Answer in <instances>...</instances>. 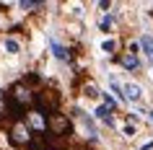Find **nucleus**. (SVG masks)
<instances>
[{
    "mask_svg": "<svg viewBox=\"0 0 153 150\" xmlns=\"http://www.w3.org/2000/svg\"><path fill=\"white\" fill-rule=\"evenodd\" d=\"M114 47H117V44H114V41L112 39H109V41H104V52H112V49Z\"/></svg>",
    "mask_w": 153,
    "mask_h": 150,
    "instance_id": "ddd939ff",
    "label": "nucleus"
},
{
    "mask_svg": "<svg viewBox=\"0 0 153 150\" xmlns=\"http://www.w3.org/2000/svg\"><path fill=\"white\" fill-rule=\"evenodd\" d=\"M47 132L52 134V137H68V134L73 132V124L70 119L65 117V114H49L47 117Z\"/></svg>",
    "mask_w": 153,
    "mask_h": 150,
    "instance_id": "7ed1b4c3",
    "label": "nucleus"
},
{
    "mask_svg": "<svg viewBox=\"0 0 153 150\" xmlns=\"http://www.w3.org/2000/svg\"><path fill=\"white\" fill-rule=\"evenodd\" d=\"M75 114H78V119H81L83 124L88 127V132H91V134H96V127H94V122L88 119V114H86V111H75Z\"/></svg>",
    "mask_w": 153,
    "mask_h": 150,
    "instance_id": "9d476101",
    "label": "nucleus"
},
{
    "mask_svg": "<svg viewBox=\"0 0 153 150\" xmlns=\"http://www.w3.org/2000/svg\"><path fill=\"white\" fill-rule=\"evenodd\" d=\"M125 134H127V137H132V134H135V127H132V124H125Z\"/></svg>",
    "mask_w": 153,
    "mask_h": 150,
    "instance_id": "4468645a",
    "label": "nucleus"
},
{
    "mask_svg": "<svg viewBox=\"0 0 153 150\" xmlns=\"http://www.w3.org/2000/svg\"><path fill=\"white\" fill-rule=\"evenodd\" d=\"M145 114H151V119H153V111H145Z\"/></svg>",
    "mask_w": 153,
    "mask_h": 150,
    "instance_id": "2eb2a0df",
    "label": "nucleus"
},
{
    "mask_svg": "<svg viewBox=\"0 0 153 150\" xmlns=\"http://www.w3.org/2000/svg\"><path fill=\"white\" fill-rule=\"evenodd\" d=\"M99 29H101V31H109V29H112V18L104 16L101 21H99Z\"/></svg>",
    "mask_w": 153,
    "mask_h": 150,
    "instance_id": "f8f14e48",
    "label": "nucleus"
},
{
    "mask_svg": "<svg viewBox=\"0 0 153 150\" xmlns=\"http://www.w3.org/2000/svg\"><path fill=\"white\" fill-rule=\"evenodd\" d=\"M34 103H36L42 111H47V117H49V114H55V111L60 109V93H57L55 88H44L39 93H34Z\"/></svg>",
    "mask_w": 153,
    "mask_h": 150,
    "instance_id": "f03ea898",
    "label": "nucleus"
},
{
    "mask_svg": "<svg viewBox=\"0 0 153 150\" xmlns=\"http://www.w3.org/2000/svg\"><path fill=\"white\" fill-rule=\"evenodd\" d=\"M122 91H125V98H130V101H140V98H143V91H140V86H135V83H125Z\"/></svg>",
    "mask_w": 153,
    "mask_h": 150,
    "instance_id": "39448f33",
    "label": "nucleus"
},
{
    "mask_svg": "<svg viewBox=\"0 0 153 150\" xmlns=\"http://www.w3.org/2000/svg\"><path fill=\"white\" fill-rule=\"evenodd\" d=\"M5 49H8L10 55H18V52H21V47H18L16 39H5Z\"/></svg>",
    "mask_w": 153,
    "mask_h": 150,
    "instance_id": "9b49d317",
    "label": "nucleus"
},
{
    "mask_svg": "<svg viewBox=\"0 0 153 150\" xmlns=\"http://www.w3.org/2000/svg\"><path fill=\"white\" fill-rule=\"evenodd\" d=\"M8 137H10V145H16V148H29L34 140L31 129H29V124L26 122H13V124L8 127Z\"/></svg>",
    "mask_w": 153,
    "mask_h": 150,
    "instance_id": "f257e3e1",
    "label": "nucleus"
},
{
    "mask_svg": "<svg viewBox=\"0 0 153 150\" xmlns=\"http://www.w3.org/2000/svg\"><path fill=\"white\" fill-rule=\"evenodd\" d=\"M120 65L125 70H135L137 67V44H130V49L120 57Z\"/></svg>",
    "mask_w": 153,
    "mask_h": 150,
    "instance_id": "20e7f679",
    "label": "nucleus"
},
{
    "mask_svg": "<svg viewBox=\"0 0 153 150\" xmlns=\"http://www.w3.org/2000/svg\"><path fill=\"white\" fill-rule=\"evenodd\" d=\"M96 117L101 119L104 124L114 127V117H112V109H106V106H99V109H96Z\"/></svg>",
    "mask_w": 153,
    "mask_h": 150,
    "instance_id": "423d86ee",
    "label": "nucleus"
},
{
    "mask_svg": "<svg viewBox=\"0 0 153 150\" xmlns=\"http://www.w3.org/2000/svg\"><path fill=\"white\" fill-rule=\"evenodd\" d=\"M140 47H143V52H145V57L153 62V39L145 34V36H140Z\"/></svg>",
    "mask_w": 153,
    "mask_h": 150,
    "instance_id": "6e6552de",
    "label": "nucleus"
},
{
    "mask_svg": "<svg viewBox=\"0 0 153 150\" xmlns=\"http://www.w3.org/2000/svg\"><path fill=\"white\" fill-rule=\"evenodd\" d=\"M29 122H31L34 129H39V132H44V129H47V119L39 117V114H31V117H29Z\"/></svg>",
    "mask_w": 153,
    "mask_h": 150,
    "instance_id": "1a4fd4ad",
    "label": "nucleus"
},
{
    "mask_svg": "<svg viewBox=\"0 0 153 150\" xmlns=\"http://www.w3.org/2000/svg\"><path fill=\"white\" fill-rule=\"evenodd\" d=\"M49 47H52V55H55L57 60H68V57H70V55H68V49H65L62 44H57L55 39H49Z\"/></svg>",
    "mask_w": 153,
    "mask_h": 150,
    "instance_id": "0eeeda50",
    "label": "nucleus"
}]
</instances>
